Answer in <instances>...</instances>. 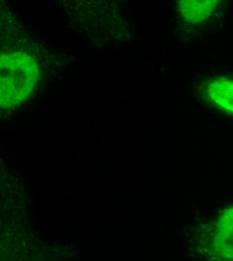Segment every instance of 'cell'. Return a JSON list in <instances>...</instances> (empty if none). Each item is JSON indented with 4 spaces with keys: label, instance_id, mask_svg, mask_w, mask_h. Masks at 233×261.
Masks as SVG:
<instances>
[{
    "label": "cell",
    "instance_id": "3957f363",
    "mask_svg": "<svg viewBox=\"0 0 233 261\" xmlns=\"http://www.w3.org/2000/svg\"><path fill=\"white\" fill-rule=\"evenodd\" d=\"M219 3L215 0H184L178 2V9L187 22L195 24L207 19Z\"/></svg>",
    "mask_w": 233,
    "mask_h": 261
},
{
    "label": "cell",
    "instance_id": "7a4b0ae2",
    "mask_svg": "<svg viewBox=\"0 0 233 261\" xmlns=\"http://www.w3.org/2000/svg\"><path fill=\"white\" fill-rule=\"evenodd\" d=\"M207 252L212 261H233V206L223 210L208 229Z\"/></svg>",
    "mask_w": 233,
    "mask_h": 261
},
{
    "label": "cell",
    "instance_id": "6da1fadb",
    "mask_svg": "<svg viewBox=\"0 0 233 261\" xmlns=\"http://www.w3.org/2000/svg\"><path fill=\"white\" fill-rule=\"evenodd\" d=\"M39 77L34 57L23 51L2 54L0 59V107L10 109L29 98Z\"/></svg>",
    "mask_w": 233,
    "mask_h": 261
},
{
    "label": "cell",
    "instance_id": "277c9868",
    "mask_svg": "<svg viewBox=\"0 0 233 261\" xmlns=\"http://www.w3.org/2000/svg\"><path fill=\"white\" fill-rule=\"evenodd\" d=\"M206 96L219 108L233 114V81L217 79L210 82L206 89Z\"/></svg>",
    "mask_w": 233,
    "mask_h": 261
}]
</instances>
